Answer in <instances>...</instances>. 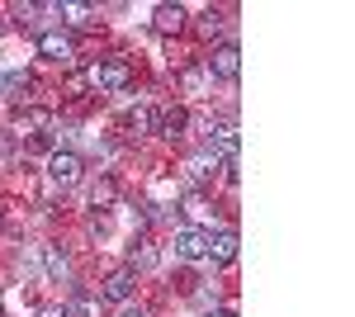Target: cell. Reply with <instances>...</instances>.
Instances as JSON below:
<instances>
[{
    "label": "cell",
    "instance_id": "cell-6",
    "mask_svg": "<svg viewBox=\"0 0 355 317\" xmlns=\"http://www.w3.org/2000/svg\"><path fill=\"white\" fill-rule=\"evenodd\" d=\"M242 71V53H237V43H223L218 53L209 57V76H223V80H237Z\"/></svg>",
    "mask_w": 355,
    "mask_h": 317
},
{
    "label": "cell",
    "instance_id": "cell-7",
    "mask_svg": "<svg viewBox=\"0 0 355 317\" xmlns=\"http://www.w3.org/2000/svg\"><path fill=\"white\" fill-rule=\"evenodd\" d=\"M185 19H190V15H185V5H157V10H152V28H157L162 38L180 33V28H185Z\"/></svg>",
    "mask_w": 355,
    "mask_h": 317
},
{
    "label": "cell",
    "instance_id": "cell-12",
    "mask_svg": "<svg viewBox=\"0 0 355 317\" xmlns=\"http://www.w3.org/2000/svg\"><path fill=\"white\" fill-rule=\"evenodd\" d=\"M209 256H218L223 265L237 261V232H218V241H209Z\"/></svg>",
    "mask_w": 355,
    "mask_h": 317
},
{
    "label": "cell",
    "instance_id": "cell-22",
    "mask_svg": "<svg viewBox=\"0 0 355 317\" xmlns=\"http://www.w3.org/2000/svg\"><path fill=\"white\" fill-rule=\"evenodd\" d=\"M85 85H90V80H85V76H81V71H71V76H67V90H71V95H81Z\"/></svg>",
    "mask_w": 355,
    "mask_h": 317
},
{
    "label": "cell",
    "instance_id": "cell-24",
    "mask_svg": "<svg viewBox=\"0 0 355 317\" xmlns=\"http://www.w3.org/2000/svg\"><path fill=\"white\" fill-rule=\"evenodd\" d=\"M123 317H147V313H142V308H128V313H123Z\"/></svg>",
    "mask_w": 355,
    "mask_h": 317
},
{
    "label": "cell",
    "instance_id": "cell-15",
    "mask_svg": "<svg viewBox=\"0 0 355 317\" xmlns=\"http://www.w3.org/2000/svg\"><path fill=\"white\" fill-rule=\"evenodd\" d=\"M152 256H157V251H152V241H147V237H133V246H128V270L152 265Z\"/></svg>",
    "mask_w": 355,
    "mask_h": 317
},
{
    "label": "cell",
    "instance_id": "cell-21",
    "mask_svg": "<svg viewBox=\"0 0 355 317\" xmlns=\"http://www.w3.org/2000/svg\"><path fill=\"white\" fill-rule=\"evenodd\" d=\"M199 28H204V33L214 38V33H218V28H223V19H218V15H214V10H209V15H204V24H199Z\"/></svg>",
    "mask_w": 355,
    "mask_h": 317
},
{
    "label": "cell",
    "instance_id": "cell-13",
    "mask_svg": "<svg viewBox=\"0 0 355 317\" xmlns=\"http://www.w3.org/2000/svg\"><path fill=\"white\" fill-rule=\"evenodd\" d=\"M214 171H218V157H214V147H209V152H199V157L190 161V175L199 180V185H204V180H214Z\"/></svg>",
    "mask_w": 355,
    "mask_h": 317
},
{
    "label": "cell",
    "instance_id": "cell-18",
    "mask_svg": "<svg viewBox=\"0 0 355 317\" xmlns=\"http://www.w3.org/2000/svg\"><path fill=\"white\" fill-rule=\"evenodd\" d=\"M57 15H67V24H90V10L85 5H53Z\"/></svg>",
    "mask_w": 355,
    "mask_h": 317
},
{
    "label": "cell",
    "instance_id": "cell-10",
    "mask_svg": "<svg viewBox=\"0 0 355 317\" xmlns=\"http://www.w3.org/2000/svg\"><path fill=\"white\" fill-rule=\"evenodd\" d=\"M43 265H48V275H53L57 284H67V280H71V261H67V251H62V246H43Z\"/></svg>",
    "mask_w": 355,
    "mask_h": 317
},
{
    "label": "cell",
    "instance_id": "cell-1",
    "mask_svg": "<svg viewBox=\"0 0 355 317\" xmlns=\"http://www.w3.org/2000/svg\"><path fill=\"white\" fill-rule=\"evenodd\" d=\"M85 80H95L100 90H128V85H133V71H128V62H123V57H105V62H100Z\"/></svg>",
    "mask_w": 355,
    "mask_h": 317
},
{
    "label": "cell",
    "instance_id": "cell-25",
    "mask_svg": "<svg viewBox=\"0 0 355 317\" xmlns=\"http://www.w3.org/2000/svg\"><path fill=\"white\" fill-rule=\"evenodd\" d=\"M43 317H62V313H57V308H43Z\"/></svg>",
    "mask_w": 355,
    "mask_h": 317
},
{
    "label": "cell",
    "instance_id": "cell-26",
    "mask_svg": "<svg viewBox=\"0 0 355 317\" xmlns=\"http://www.w3.org/2000/svg\"><path fill=\"white\" fill-rule=\"evenodd\" d=\"M0 228H5V213H0Z\"/></svg>",
    "mask_w": 355,
    "mask_h": 317
},
{
    "label": "cell",
    "instance_id": "cell-17",
    "mask_svg": "<svg viewBox=\"0 0 355 317\" xmlns=\"http://www.w3.org/2000/svg\"><path fill=\"white\" fill-rule=\"evenodd\" d=\"M114 194H119V189H114V180L105 175V180L95 185V194H90V199H95V209H110V204H114Z\"/></svg>",
    "mask_w": 355,
    "mask_h": 317
},
{
    "label": "cell",
    "instance_id": "cell-5",
    "mask_svg": "<svg viewBox=\"0 0 355 317\" xmlns=\"http://www.w3.org/2000/svg\"><path fill=\"white\" fill-rule=\"evenodd\" d=\"M81 157H76V152H53V157H48V175H53L57 185H76V180H81Z\"/></svg>",
    "mask_w": 355,
    "mask_h": 317
},
{
    "label": "cell",
    "instance_id": "cell-19",
    "mask_svg": "<svg viewBox=\"0 0 355 317\" xmlns=\"http://www.w3.org/2000/svg\"><path fill=\"white\" fill-rule=\"evenodd\" d=\"M10 15H15V24H19V28H33V15H38V5H15Z\"/></svg>",
    "mask_w": 355,
    "mask_h": 317
},
{
    "label": "cell",
    "instance_id": "cell-2",
    "mask_svg": "<svg viewBox=\"0 0 355 317\" xmlns=\"http://www.w3.org/2000/svg\"><path fill=\"white\" fill-rule=\"evenodd\" d=\"M38 57L71 67V62H76V43H71V33H62V28H48V33H38Z\"/></svg>",
    "mask_w": 355,
    "mask_h": 317
},
{
    "label": "cell",
    "instance_id": "cell-14",
    "mask_svg": "<svg viewBox=\"0 0 355 317\" xmlns=\"http://www.w3.org/2000/svg\"><path fill=\"white\" fill-rule=\"evenodd\" d=\"M180 85H185V95H204V85H209V67H185V71H180Z\"/></svg>",
    "mask_w": 355,
    "mask_h": 317
},
{
    "label": "cell",
    "instance_id": "cell-4",
    "mask_svg": "<svg viewBox=\"0 0 355 317\" xmlns=\"http://www.w3.org/2000/svg\"><path fill=\"white\" fill-rule=\"evenodd\" d=\"M185 128H190V109L185 105H166V109H157V128L152 132H162V137H185Z\"/></svg>",
    "mask_w": 355,
    "mask_h": 317
},
{
    "label": "cell",
    "instance_id": "cell-16",
    "mask_svg": "<svg viewBox=\"0 0 355 317\" xmlns=\"http://www.w3.org/2000/svg\"><path fill=\"white\" fill-rule=\"evenodd\" d=\"M128 128L133 132H152L157 128V114H152V109H133V114H128Z\"/></svg>",
    "mask_w": 355,
    "mask_h": 317
},
{
    "label": "cell",
    "instance_id": "cell-20",
    "mask_svg": "<svg viewBox=\"0 0 355 317\" xmlns=\"http://www.w3.org/2000/svg\"><path fill=\"white\" fill-rule=\"evenodd\" d=\"M48 123V114L43 109H28V114H19V128H43Z\"/></svg>",
    "mask_w": 355,
    "mask_h": 317
},
{
    "label": "cell",
    "instance_id": "cell-3",
    "mask_svg": "<svg viewBox=\"0 0 355 317\" xmlns=\"http://www.w3.org/2000/svg\"><path fill=\"white\" fill-rule=\"evenodd\" d=\"M209 232H204V228H180V232H175V256H180V261H204V256H209Z\"/></svg>",
    "mask_w": 355,
    "mask_h": 317
},
{
    "label": "cell",
    "instance_id": "cell-9",
    "mask_svg": "<svg viewBox=\"0 0 355 317\" xmlns=\"http://www.w3.org/2000/svg\"><path fill=\"white\" fill-rule=\"evenodd\" d=\"M214 142L223 147V161H237V128L232 123H209V147Z\"/></svg>",
    "mask_w": 355,
    "mask_h": 317
},
{
    "label": "cell",
    "instance_id": "cell-23",
    "mask_svg": "<svg viewBox=\"0 0 355 317\" xmlns=\"http://www.w3.org/2000/svg\"><path fill=\"white\" fill-rule=\"evenodd\" d=\"M209 317H237V313H232V308H218V313H209Z\"/></svg>",
    "mask_w": 355,
    "mask_h": 317
},
{
    "label": "cell",
    "instance_id": "cell-8",
    "mask_svg": "<svg viewBox=\"0 0 355 317\" xmlns=\"http://www.w3.org/2000/svg\"><path fill=\"white\" fill-rule=\"evenodd\" d=\"M133 270H128V265H123V270H114L110 280H105V289H100V298H105V303H123V298H128V293H133Z\"/></svg>",
    "mask_w": 355,
    "mask_h": 317
},
{
    "label": "cell",
    "instance_id": "cell-11",
    "mask_svg": "<svg viewBox=\"0 0 355 317\" xmlns=\"http://www.w3.org/2000/svg\"><path fill=\"white\" fill-rule=\"evenodd\" d=\"M62 317H100V298H90V293H71L67 303H62Z\"/></svg>",
    "mask_w": 355,
    "mask_h": 317
}]
</instances>
